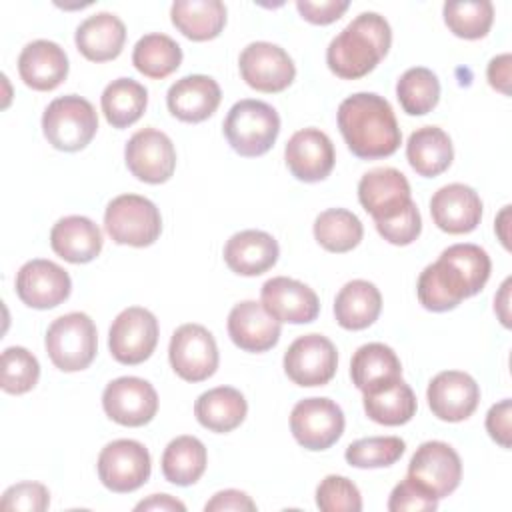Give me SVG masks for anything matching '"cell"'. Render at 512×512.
I'll use <instances>...</instances> for the list:
<instances>
[{"label": "cell", "instance_id": "7c38bea8", "mask_svg": "<svg viewBox=\"0 0 512 512\" xmlns=\"http://www.w3.org/2000/svg\"><path fill=\"white\" fill-rule=\"evenodd\" d=\"M338 368L336 346L322 334L296 338L284 354V372L298 386H324Z\"/></svg>", "mask_w": 512, "mask_h": 512}, {"label": "cell", "instance_id": "30bf717a", "mask_svg": "<svg viewBox=\"0 0 512 512\" xmlns=\"http://www.w3.org/2000/svg\"><path fill=\"white\" fill-rule=\"evenodd\" d=\"M344 412L330 398H304L290 414L294 440L306 450L320 452L336 444L344 432Z\"/></svg>", "mask_w": 512, "mask_h": 512}, {"label": "cell", "instance_id": "74e56055", "mask_svg": "<svg viewBox=\"0 0 512 512\" xmlns=\"http://www.w3.org/2000/svg\"><path fill=\"white\" fill-rule=\"evenodd\" d=\"M362 236L360 218L346 208H328L314 220V238L328 252H350L360 244Z\"/></svg>", "mask_w": 512, "mask_h": 512}, {"label": "cell", "instance_id": "8d00e7d4", "mask_svg": "<svg viewBox=\"0 0 512 512\" xmlns=\"http://www.w3.org/2000/svg\"><path fill=\"white\" fill-rule=\"evenodd\" d=\"M134 68L154 80H162L182 64V48L162 32L144 34L132 50Z\"/></svg>", "mask_w": 512, "mask_h": 512}, {"label": "cell", "instance_id": "836d02e7", "mask_svg": "<svg viewBox=\"0 0 512 512\" xmlns=\"http://www.w3.org/2000/svg\"><path fill=\"white\" fill-rule=\"evenodd\" d=\"M416 408V396L402 378L364 392L366 416L384 426H400L410 422L416 414Z\"/></svg>", "mask_w": 512, "mask_h": 512}, {"label": "cell", "instance_id": "9a60e30c", "mask_svg": "<svg viewBox=\"0 0 512 512\" xmlns=\"http://www.w3.org/2000/svg\"><path fill=\"white\" fill-rule=\"evenodd\" d=\"M102 408L110 420L120 426H144L158 412V394L154 386L138 376H120L106 384Z\"/></svg>", "mask_w": 512, "mask_h": 512}, {"label": "cell", "instance_id": "f35d334b", "mask_svg": "<svg viewBox=\"0 0 512 512\" xmlns=\"http://www.w3.org/2000/svg\"><path fill=\"white\" fill-rule=\"evenodd\" d=\"M396 98L410 116L432 112L440 100L438 76L424 66L408 68L396 82Z\"/></svg>", "mask_w": 512, "mask_h": 512}, {"label": "cell", "instance_id": "d590c367", "mask_svg": "<svg viewBox=\"0 0 512 512\" xmlns=\"http://www.w3.org/2000/svg\"><path fill=\"white\" fill-rule=\"evenodd\" d=\"M206 464V446L196 436L188 434L170 440L162 454V474L176 486H190L198 482Z\"/></svg>", "mask_w": 512, "mask_h": 512}, {"label": "cell", "instance_id": "d6986e66", "mask_svg": "<svg viewBox=\"0 0 512 512\" xmlns=\"http://www.w3.org/2000/svg\"><path fill=\"white\" fill-rule=\"evenodd\" d=\"M358 200L374 222L388 220L400 214L412 202L410 184L396 168H374L360 178Z\"/></svg>", "mask_w": 512, "mask_h": 512}, {"label": "cell", "instance_id": "1f68e13d", "mask_svg": "<svg viewBox=\"0 0 512 512\" xmlns=\"http://www.w3.org/2000/svg\"><path fill=\"white\" fill-rule=\"evenodd\" d=\"M406 158L416 174L434 178L452 164V140L438 126H422L410 134L406 142Z\"/></svg>", "mask_w": 512, "mask_h": 512}, {"label": "cell", "instance_id": "cb8c5ba5", "mask_svg": "<svg viewBox=\"0 0 512 512\" xmlns=\"http://www.w3.org/2000/svg\"><path fill=\"white\" fill-rule=\"evenodd\" d=\"M222 100L220 86L206 74H190L176 80L166 94L168 110L174 118L190 124L210 118Z\"/></svg>", "mask_w": 512, "mask_h": 512}, {"label": "cell", "instance_id": "e0dca14e", "mask_svg": "<svg viewBox=\"0 0 512 512\" xmlns=\"http://www.w3.org/2000/svg\"><path fill=\"white\" fill-rule=\"evenodd\" d=\"M70 290L72 280L68 272L52 260H28L16 274L18 298L36 310L56 308L70 296Z\"/></svg>", "mask_w": 512, "mask_h": 512}, {"label": "cell", "instance_id": "ffe728a7", "mask_svg": "<svg viewBox=\"0 0 512 512\" xmlns=\"http://www.w3.org/2000/svg\"><path fill=\"white\" fill-rule=\"evenodd\" d=\"M260 302L272 318L288 324L314 322L320 312L316 292L304 282L286 276L266 280L260 290Z\"/></svg>", "mask_w": 512, "mask_h": 512}, {"label": "cell", "instance_id": "83f0119b", "mask_svg": "<svg viewBox=\"0 0 512 512\" xmlns=\"http://www.w3.org/2000/svg\"><path fill=\"white\" fill-rule=\"evenodd\" d=\"M52 250L72 264L92 262L102 250V232L86 216H64L50 230Z\"/></svg>", "mask_w": 512, "mask_h": 512}, {"label": "cell", "instance_id": "bcb514c9", "mask_svg": "<svg viewBox=\"0 0 512 512\" xmlns=\"http://www.w3.org/2000/svg\"><path fill=\"white\" fill-rule=\"evenodd\" d=\"M50 504V492L38 482H18L4 490L0 508L2 510H22V512H42Z\"/></svg>", "mask_w": 512, "mask_h": 512}, {"label": "cell", "instance_id": "ba28073f", "mask_svg": "<svg viewBox=\"0 0 512 512\" xmlns=\"http://www.w3.org/2000/svg\"><path fill=\"white\" fill-rule=\"evenodd\" d=\"M100 482L118 494L134 492L150 478L152 462L144 444L130 438H120L106 444L98 454Z\"/></svg>", "mask_w": 512, "mask_h": 512}, {"label": "cell", "instance_id": "484cf974", "mask_svg": "<svg viewBox=\"0 0 512 512\" xmlns=\"http://www.w3.org/2000/svg\"><path fill=\"white\" fill-rule=\"evenodd\" d=\"M280 256L278 242L262 230H242L224 244V262L240 276H258L270 270Z\"/></svg>", "mask_w": 512, "mask_h": 512}, {"label": "cell", "instance_id": "8992f818", "mask_svg": "<svg viewBox=\"0 0 512 512\" xmlns=\"http://www.w3.org/2000/svg\"><path fill=\"white\" fill-rule=\"evenodd\" d=\"M52 364L62 372H78L92 364L98 350V334L92 318L84 312H70L56 318L44 338Z\"/></svg>", "mask_w": 512, "mask_h": 512}, {"label": "cell", "instance_id": "db71d44e", "mask_svg": "<svg viewBox=\"0 0 512 512\" xmlns=\"http://www.w3.org/2000/svg\"><path fill=\"white\" fill-rule=\"evenodd\" d=\"M508 220H510V206H504V208H502V212H500V214H498V218H496V234L500 236V240H502L504 248H510L508 232H506V228H508Z\"/></svg>", "mask_w": 512, "mask_h": 512}, {"label": "cell", "instance_id": "44dd1931", "mask_svg": "<svg viewBox=\"0 0 512 512\" xmlns=\"http://www.w3.org/2000/svg\"><path fill=\"white\" fill-rule=\"evenodd\" d=\"M284 158L296 180L320 182L332 172L336 152L328 134L318 128H302L286 142Z\"/></svg>", "mask_w": 512, "mask_h": 512}, {"label": "cell", "instance_id": "5b68a950", "mask_svg": "<svg viewBox=\"0 0 512 512\" xmlns=\"http://www.w3.org/2000/svg\"><path fill=\"white\" fill-rule=\"evenodd\" d=\"M98 130L94 106L76 94L54 98L42 114V132L56 150L78 152L86 148Z\"/></svg>", "mask_w": 512, "mask_h": 512}, {"label": "cell", "instance_id": "8fae6325", "mask_svg": "<svg viewBox=\"0 0 512 512\" xmlns=\"http://www.w3.org/2000/svg\"><path fill=\"white\" fill-rule=\"evenodd\" d=\"M172 370L186 382L208 380L218 368V346L208 328L182 324L174 330L168 346Z\"/></svg>", "mask_w": 512, "mask_h": 512}, {"label": "cell", "instance_id": "f907efd6", "mask_svg": "<svg viewBox=\"0 0 512 512\" xmlns=\"http://www.w3.org/2000/svg\"><path fill=\"white\" fill-rule=\"evenodd\" d=\"M510 62H512L510 54H500L490 60L486 70L490 86L506 96H510Z\"/></svg>", "mask_w": 512, "mask_h": 512}, {"label": "cell", "instance_id": "f6af8a7d", "mask_svg": "<svg viewBox=\"0 0 512 512\" xmlns=\"http://www.w3.org/2000/svg\"><path fill=\"white\" fill-rule=\"evenodd\" d=\"M438 508V498L406 476L398 482L388 498L390 512H432Z\"/></svg>", "mask_w": 512, "mask_h": 512}, {"label": "cell", "instance_id": "ee69618b", "mask_svg": "<svg viewBox=\"0 0 512 512\" xmlns=\"http://www.w3.org/2000/svg\"><path fill=\"white\" fill-rule=\"evenodd\" d=\"M374 224H376L378 234L394 246H408L422 232V218H420V212H418V206L414 204V200L400 214H396L388 220L374 222Z\"/></svg>", "mask_w": 512, "mask_h": 512}, {"label": "cell", "instance_id": "f546056e", "mask_svg": "<svg viewBox=\"0 0 512 512\" xmlns=\"http://www.w3.org/2000/svg\"><path fill=\"white\" fill-rule=\"evenodd\" d=\"M380 310L382 294L368 280L346 282L334 300V316L344 330H364L372 326Z\"/></svg>", "mask_w": 512, "mask_h": 512}, {"label": "cell", "instance_id": "e575fe53", "mask_svg": "<svg viewBox=\"0 0 512 512\" xmlns=\"http://www.w3.org/2000/svg\"><path fill=\"white\" fill-rule=\"evenodd\" d=\"M146 104L148 90L132 78L112 80L100 96V106L106 122L118 130L128 128L136 120H140V116L146 110Z\"/></svg>", "mask_w": 512, "mask_h": 512}, {"label": "cell", "instance_id": "277c9868", "mask_svg": "<svg viewBox=\"0 0 512 512\" xmlns=\"http://www.w3.org/2000/svg\"><path fill=\"white\" fill-rule=\"evenodd\" d=\"M222 130L236 154L256 158L274 146L280 134V116L270 104L246 98L228 110Z\"/></svg>", "mask_w": 512, "mask_h": 512}, {"label": "cell", "instance_id": "2e32d148", "mask_svg": "<svg viewBox=\"0 0 512 512\" xmlns=\"http://www.w3.org/2000/svg\"><path fill=\"white\" fill-rule=\"evenodd\" d=\"M124 160L132 176L140 182L162 184L174 174L176 150L164 132L156 128H142L126 142Z\"/></svg>", "mask_w": 512, "mask_h": 512}, {"label": "cell", "instance_id": "603a6c76", "mask_svg": "<svg viewBox=\"0 0 512 512\" xmlns=\"http://www.w3.org/2000/svg\"><path fill=\"white\" fill-rule=\"evenodd\" d=\"M280 322L272 318L262 302H238L228 314V336L244 352H266L280 340Z\"/></svg>", "mask_w": 512, "mask_h": 512}, {"label": "cell", "instance_id": "d6a6232c", "mask_svg": "<svg viewBox=\"0 0 512 512\" xmlns=\"http://www.w3.org/2000/svg\"><path fill=\"white\" fill-rule=\"evenodd\" d=\"M170 20L186 38L206 42L224 30L226 6L220 0H176Z\"/></svg>", "mask_w": 512, "mask_h": 512}, {"label": "cell", "instance_id": "681fc988", "mask_svg": "<svg viewBox=\"0 0 512 512\" xmlns=\"http://www.w3.org/2000/svg\"><path fill=\"white\" fill-rule=\"evenodd\" d=\"M204 510L206 512H244V510H256V504L254 500L246 494V492H240V490H234V488H228V490H220L216 492L206 504H204Z\"/></svg>", "mask_w": 512, "mask_h": 512}, {"label": "cell", "instance_id": "f1b7e54d", "mask_svg": "<svg viewBox=\"0 0 512 512\" xmlns=\"http://www.w3.org/2000/svg\"><path fill=\"white\" fill-rule=\"evenodd\" d=\"M248 412L246 398L232 386H216L202 392L194 402L196 420L210 432L226 434L238 428Z\"/></svg>", "mask_w": 512, "mask_h": 512}, {"label": "cell", "instance_id": "3957f363", "mask_svg": "<svg viewBox=\"0 0 512 512\" xmlns=\"http://www.w3.org/2000/svg\"><path fill=\"white\" fill-rule=\"evenodd\" d=\"M390 44L392 30L388 20L378 12H362L332 38L326 50V64L338 78L358 80L380 64Z\"/></svg>", "mask_w": 512, "mask_h": 512}, {"label": "cell", "instance_id": "52a82bcc", "mask_svg": "<svg viewBox=\"0 0 512 512\" xmlns=\"http://www.w3.org/2000/svg\"><path fill=\"white\" fill-rule=\"evenodd\" d=\"M104 228L116 244L144 248L158 240L162 216L152 200L140 194H120L106 206Z\"/></svg>", "mask_w": 512, "mask_h": 512}, {"label": "cell", "instance_id": "9c48e42d", "mask_svg": "<svg viewBox=\"0 0 512 512\" xmlns=\"http://www.w3.org/2000/svg\"><path fill=\"white\" fill-rule=\"evenodd\" d=\"M158 344V320L142 308H124L112 322L108 332V348L116 362L136 366L148 360Z\"/></svg>", "mask_w": 512, "mask_h": 512}, {"label": "cell", "instance_id": "b9f144b4", "mask_svg": "<svg viewBox=\"0 0 512 512\" xmlns=\"http://www.w3.org/2000/svg\"><path fill=\"white\" fill-rule=\"evenodd\" d=\"M40 378V364L36 356L22 348L10 346L2 352V390L8 394L30 392Z\"/></svg>", "mask_w": 512, "mask_h": 512}, {"label": "cell", "instance_id": "ac0fdd59", "mask_svg": "<svg viewBox=\"0 0 512 512\" xmlns=\"http://www.w3.org/2000/svg\"><path fill=\"white\" fill-rule=\"evenodd\" d=\"M432 414L444 422H462L474 414L480 402V386L460 370H444L436 374L426 390Z\"/></svg>", "mask_w": 512, "mask_h": 512}, {"label": "cell", "instance_id": "4fadbf2b", "mask_svg": "<svg viewBox=\"0 0 512 512\" xmlns=\"http://www.w3.org/2000/svg\"><path fill=\"white\" fill-rule=\"evenodd\" d=\"M408 476L440 500L458 488L462 480V462L450 444L428 440L412 454Z\"/></svg>", "mask_w": 512, "mask_h": 512}, {"label": "cell", "instance_id": "4316f807", "mask_svg": "<svg viewBox=\"0 0 512 512\" xmlns=\"http://www.w3.org/2000/svg\"><path fill=\"white\" fill-rule=\"evenodd\" d=\"M74 42L84 58L108 62L120 56L126 42V26L112 12H96L76 28Z\"/></svg>", "mask_w": 512, "mask_h": 512}, {"label": "cell", "instance_id": "d4e9b609", "mask_svg": "<svg viewBox=\"0 0 512 512\" xmlns=\"http://www.w3.org/2000/svg\"><path fill=\"white\" fill-rule=\"evenodd\" d=\"M18 74L32 90H54L68 76V56L52 40H34L18 56Z\"/></svg>", "mask_w": 512, "mask_h": 512}, {"label": "cell", "instance_id": "60d3db41", "mask_svg": "<svg viewBox=\"0 0 512 512\" xmlns=\"http://www.w3.org/2000/svg\"><path fill=\"white\" fill-rule=\"evenodd\" d=\"M406 442L398 436H370L348 444L344 458L354 468H386L402 458Z\"/></svg>", "mask_w": 512, "mask_h": 512}, {"label": "cell", "instance_id": "7dc6e473", "mask_svg": "<svg viewBox=\"0 0 512 512\" xmlns=\"http://www.w3.org/2000/svg\"><path fill=\"white\" fill-rule=\"evenodd\" d=\"M350 2L348 0H320V2H312V0H298L296 8L300 12V16L312 24H332L336 22L346 10H348Z\"/></svg>", "mask_w": 512, "mask_h": 512}, {"label": "cell", "instance_id": "5bb4252c", "mask_svg": "<svg viewBox=\"0 0 512 512\" xmlns=\"http://www.w3.org/2000/svg\"><path fill=\"white\" fill-rule=\"evenodd\" d=\"M242 80L258 92H282L296 76V66L288 52L272 42H252L238 58Z\"/></svg>", "mask_w": 512, "mask_h": 512}, {"label": "cell", "instance_id": "816d5d0a", "mask_svg": "<svg viewBox=\"0 0 512 512\" xmlns=\"http://www.w3.org/2000/svg\"><path fill=\"white\" fill-rule=\"evenodd\" d=\"M134 510H160V512H184L186 510V506L180 502V500H176V498H172L170 494H152L150 498H146V500H142V502H138L136 506H134Z\"/></svg>", "mask_w": 512, "mask_h": 512}, {"label": "cell", "instance_id": "4dcf8cb0", "mask_svg": "<svg viewBox=\"0 0 512 512\" xmlns=\"http://www.w3.org/2000/svg\"><path fill=\"white\" fill-rule=\"evenodd\" d=\"M352 384L364 394L402 378V364L396 352L382 342H368L360 346L350 362Z\"/></svg>", "mask_w": 512, "mask_h": 512}, {"label": "cell", "instance_id": "f5cc1de1", "mask_svg": "<svg viewBox=\"0 0 512 512\" xmlns=\"http://www.w3.org/2000/svg\"><path fill=\"white\" fill-rule=\"evenodd\" d=\"M510 284H512V280H510V278H506V280H504V284L500 286V292H498V294H496V298H494V312L498 314L500 322H502L506 328L510 326V312H508Z\"/></svg>", "mask_w": 512, "mask_h": 512}, {"label": "cell", "instance_id": "7402d4cb", "mask_svg": "<svg viewBox=\"0 0 512 512\" xmlns=\"http://www.w3.org/2000/svg\"><path fill=\"white\" fill-rule=\"evenodd\" d=\"M430 214L442 232L468 234L482 220V200L466 184H446L432 194Z\"/></svg>", "mask_w": 512, "mask_h": 512}, {"label": "cell", "instance_id": "7a4b0ae2", "mask_svg": "<svg viewBox=\"0 0 512 512\" xmlns=\"http://www.w3.org/2000/svg\"><path fill=\"white\" fill-rule=\"evenodd\" d=\"M338 128L350 152L362 160L392 156L402 142L390 102L374 92H356L338 106Z\"/></svg>", "mask_w": 512, "mask_h": 512}, {"label": "cell", "instance_id": "7bdbcfd3", "mask_svg": "<svg viewBox=\"0 0 512 512\" xmlns=\"http://www.w3.org/2000/svg\"><path fill=\"white\" fill-rule=\"evenodd\" d=\"M316 506L322 512H360L362 496L352 480L330 474L316 488Z\"/></svg>", "mask_w": 512, "mask_h": 512}, {"label": "cell", "instance_id": "6da1fadb", "mask_svg": "<svg viewBox=\"0 0 512 512\" xmlns=\"http://www.w3.org/2000/svg\"><path fill=\"white\" fill-rule=\"evenodd\" d=\"M490 270L492 262L484 248L470 242L452 244L420 272L416 284L418 300L430 312L452 310L484 288Z\"/></svg>", "mask_w": 512, "mask_h": 512}, {"label": "cell", "instance_id": "c3c4849f", "mask_svg": "<svg viewBox=\"0 0 512 512\" xmlns=\"http://www.w3.org/2000/svg\"><path fill=\"white\" fill-rule=\"evenodd\" d=\"M510 418H512V400L504 398L498 404L490 406L488 414H486V430L490 434V438L500 444L502 448H510Z\"/></svg>", "mask_w": 512, "mask_h": 512}, {"label": "cell", "instance_id": "ab89813d", "mask_svg": "<svg viewBox=\"0 0 512 512\" xmlns=\"http://www.w3.org/2000/svg\"><path fill=\"white\" fill-rule=\"evenodd\" d=\"M448 30L464 40L484 38L494 20V6L488 0L446 2L442 8Z\"/></svg>", "mask_w": 512, "mask_h": 512}]
</instances>
